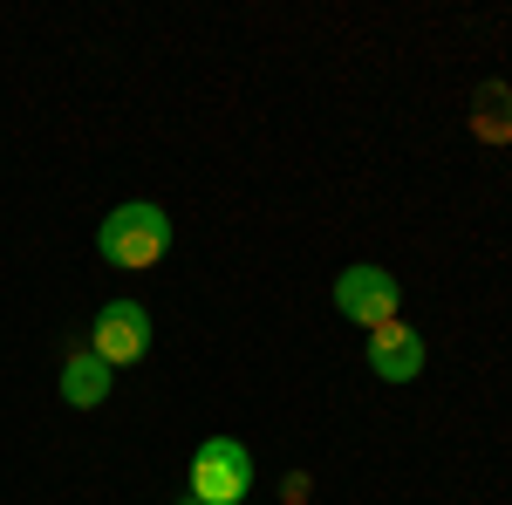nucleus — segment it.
I'll use <instances>...</instances> for the list:
<instances>
[{
	"label": "nucleus",
	"mask_w": 512,
	"mask_h": 505,
	"mask_svg": "<svg viewBox=\"0 0 512 505\" xmlns=\"http://www.w3.org/2000/svg\"><path fill=\"white\" fill-rule=\"evenodd\" d=\"M96 246H103L110 267L144 273L171 253V219H164V205H117V212L96 226Z\"/></svg>",
	"instance_id": "1"
},
{
	"label": "nucleus",
	"mask_w": 512,
	"mask_h": 505,
	"mask_svg": "<svg viewBox=\"0 0 512 505\" xmlns=\"http://www.w3.org/2000/svg\"><path fill=\"white\" fill-rule=\"evenodd\" d=\"M110 376H117L110 362H96L89 349H76L69 362H62V396H69L76 410H96V403L110 396Z\"/></svg>",
	"instance_id": "6"
},
{
	"label": "nucleus",
	"mask_w": 512,
	"mask_h": 505,
	"mask_svg": "<svg viewBox=\"0 0 512 505\" xmlns=\"http://www.w3.org/2000/svg\"><path fill=\"white\" fill-rule=\"evenodd\" d=\"M253 485V458L239 437H205L192 451V499L198 505H246Z\"/></svg>",
	"instance_id": "2"
},
{
	"label": "nucleus",
	"mask_w": 512,
	"mask_h": 505,
	"mask_svg": "<svg viewBox=\"0 0 512 505\" xmlns=\"http://www.w3.org/2000/svg\"><path fill=\"white\" fill-rule=\"evenodd\" d=\"M178 505H198V499H192V492H185V499H178Z\"/></svg>",
	"instance_id": "7"
},
{
	"label": "nucleus",
	"mask_w": 512,
	"mask_h": 505,
	"mask_svg": "<svg viewBox=\"0 0 512 505\" xmlns=\"http://www.w3.org/2000/svg\"><path fill=\"white\" fill-rule=\"evenodd\" d=\"M369 369H376L383 383H410V376L424 369V335H417V328H403V321L369 328Z\"/></svg>",
	"instance_id": "5"
},
{
	"label": "nucleus",
	"mask_w": 512,
	"mask_h": 505,
	"mask_svg": "<svg viewBox=\"0 0 512 505\" xmlns=\"http://www.w3.org/2000/svg\"><path fill=\"white\" fill-rule=\"evenodd\" d=\"M396 301H403V287H396V273H383V267H349L335 280V308L349 314V321H362V328L396 321Z\"/></svg>",
	"instance_id": "4"
},
{
	"label": "nucleus",
	"mask_w": 512,
	"mask_h": 505,
	"mask_svg": "<svg viewBox=\"0 0 512 505\" xmlns=\"http://www.w3.org/2000/svg\"><path fill=\"white\" fill-rule=\"evenodd\" d=\"M144 349H151V314L137 308V301H110V308L96 314V328H89V355L96 362L123 369V362H144Z\"/></svg>",
	"instance_id": "3"
}]
</instances>
